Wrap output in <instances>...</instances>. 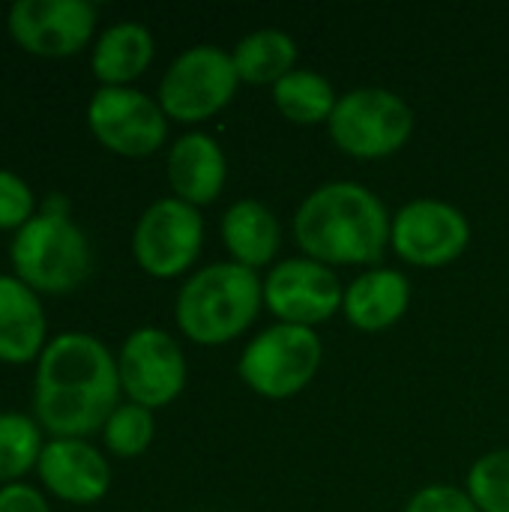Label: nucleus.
I'll use <instances>...</instances> for the list:
<instances>
[{
	"label": "nucleus",
	"mask_w": 509,
	"mask_h": 512,
	"mask_svg": "<svg viewBox=\"0 0 509 512\" xmlns=\"http://www.w3.org/2000/svg\"><path fill=\"white\" fill-rule=\"evenodd\" d=\"M120 393L117 357L90 333H60L36 360L33 414L51 438L102 432L120 405Z\"/></svg>",
	"instance_id": "f257e3e1"
},
{
	"label": "nucleus",
	"mask_w": 509,
	"mask_h": 512,
	"mask_svg": "<svg viewBox=\"0 0 509 512\" xmlns=\"http://www.w3.org/2000/svg\"><path fill=\"white\" fill-rule=\"evenodd\" d=\"M384 201L363 183L333 180L303 198L294 216V237L306 258L333 264H375L390 246Z\"/></svg>",
	"instance_id": "f03ea898"
},
{
	"label": "nucleus",
	"mask_w": 509,
	"mask_h": 512,
	"mask_svg": "<svg viewBox=\"0 0 509 512\" xmlns=\"http://www.w3.org/2000/svg\"><path fill=\"white\" fill-rule=\"evenodd\" d=\"M264 306V279L234 261L195 270L174 303L180 333L195 345H228L243 336Z\"/></svg>",
	"instance_id": "7ed1b4c3"
},
{
	"label": "nucleus",
	"mask_w": 509,
	"mask_h": 512,
	"mask_svg": "<svg viewBox=\"0 0 509 512\" xmlns=\"http://www.w3.org/2000/svg\"><path fill=\"white\" fill-rule=\"evenodd\" d=\"M12 276L42 294H69L81 288L93 270V249L87 234L69 219V207L60 195H51L45 207L15 231L9 243Z\"/></svg>",
	"instance_id": "20e7f679"
},
{
	"label": "nucleus",
	"mask_w": 509,
	"mask_h": 512,
	"mask_svg": "<svg viewBox=\"0 0 509 512\" xmlns=\"http://www.w3.org/2000/svg\"><path fill=\"white\" fill-rule=\"evenodd\" d=\"M327 129L342 153L354 159H384L411 141L414 111L393 90L357 87L339 96Z\"/></svg>",
	"instance_id": "39448f33"
},
{
	"label": "nucleus",
	"mask_w": 509,
	"mask_h": 512,
	"mask_svg": "<svg viewBox=\"0 0 509 512\" xmlns=\"http://www.w3.org/2000/svg\"><path fill=\"white\" fill-rule=\"evenodd\" d=\"M321 339L309 327L273 324L261 330L240 357L243 384L264 399H288L297 396L321 369Z\"/></svg>",
	"instance_id": "423d86ee"
},
{
	"label": "nucleus",
	"mask_w": 509,
	"mask_h": 512,
	"mask_svg": "<svg viewBox=\"0 0 509 512\" xmlns=\"http://www.w3.org/2000/svg\"><path fill=\"white\" fill-rule=\"evenodd\" d=\"M237 69L228 51L192 45L174 57L159 81V105L168 120L201 123L219 114L237 93Z\"/></svg>",
	"instance_id": "0eeeda50"
},
{
	"label": "nucleus",
	"mask_w": 509,
	"mask_h": 512,
	"mask_svg": "<svg viewBox=\"0 0 509 512\" xmlns=\"http://www.w3.org/2000/svg\"><path fill=\"white\" fill-rule=\"evenodd\" d=\"M204 246V219L198 207L180 198L153 201L135 222L132 255L153 279H174L186 273Z\"/></svg>",
	"instance_id": "6e6552de"
},
{
	"label": "nucleus",
	"mask_w": 509,
	"mask_h": 512,
	"mask_svg": "<svg viewBox=\"0 0 509 512\" xmlns=\"http://www.w3.org/2000/svg\"><path fill=\"white\" fill-rule=\"evenodd\" d=\"M87 126L105 150L129 159L156 153L168 138L159 99L135 87H99L87 102Z\"/></svg>",
	"instance_id": "1a4fd4ad"
},
{
	"label": "nucleus",
	"mask_w": 509,
	"mask_h": 512,
	"mask_svg": "<svg viewBox=\"0 0 509 512\" xmlns=\"http://www.w3.org/2000/svg\"><path fill=\"white\" fill-rule=\"evenodd\" d=\"M120 387L129 402L153 411L171 405L186 387V357L177 339L159 327H138L117 354Z\"/></svg>",
	"instance_id": "9d476101"
},
{
	"label": "nucleus",
	"mask_w": 509,
	"mask_h": 512,
	"mask_svg": "<svg viewBox=\"0 0 509 512\" xmlns=\"http://www.w3.org/2000/svg\"><path fill=\"white\" fill-rule=\"evenodd\" d=\"M468 243V216L447 201L417 198L390 222L393 252L414 267H447L468 249Z\"/></svg>",
	"instance_id": "9b49d317"
},
{
	"label": "nucleus",
	"mask_w": 509,
	"mask_h": 512,
	"mask_svg": "<svg viewBox=\"0 0 509 512\" xmlns=\"http://www.w3.org/2000/svg\"><path fill=\"white\" fill-rule=\"evenodd\" d=\"M345 288L333 267L312 258H285L270 267L264 279V306L279 324L309 327L330 321L342 309Z\"/></svg>",
	"instance_id": "f8f14e48"
},
{
	"label": "nucleus",
	"mask_w": 509,
	"mask_h": 512,
	"mask_svg": "<svg viewBox=\"0 0 509 512\" xmlns=\"http://www.w3.org/2000/svg\"><path fill=\"white\" fill-rule=\"evenodd\" d=\"M6 30L27 54L72 57L93 39L96 6L90 0H18L6 12Z\"/></svg>",
	"instance_id": "ddd939ff"
},
{
	"label": "nucleus",
	"mask_w": 509,
	"mask_h": 512,
	"mask_svg": "<svg viewBox=\"0 0 509 512\" xmlns=\"http://www.w3.org/2000/svg\"><path fill=\"white\" fill-rule=\"evenodd\" d=\"M42 486L63 504L87 507L108 495L111 465L87 438H51L39 456Z\"/></svg>",
	"instance_id": "4468645a"
},
{
	"label": "nucleus",
	"mask_w": 509,
	"mask_h": 512,
	"mask_svg": "<svg viewBox=\"0 0 509 512\" xmlns=\"http://www.w3.org/2000/svg\"><path fill=\"white\" fill-rule=\"evenodd\" d=\"M228 162L219 141L207 132H186L168 150V183L174 198L204 207L213 204L225 186Z\"/></svg>",
	"instance_id": "2eb2a0df"
},
{
	"label": "nucleus",
	"mask_w": 509,
	"mask_h": 512,
	"mask_svg": "<svg viewBox=\"0 0 509 512\" xmlns=\"http://www.w3.org/2000/svg\"><path fill=\"white\" fill-rule=\"evenodd\" d=\"M45 309L18 276L0 273V363L24 366L45 351Z\"/></svg>",
	"instance_id": "dca6fc26"
},
{
	"label": "nucleus",
	"mask_w": 509,
	"mask_h": 512,
	"mask_svg": "<svg viewBox=\"0 0 509 512\" xmlns=\"http://www.w3.org/2000/svg\"><path fill=\"white\" fill-rule=\"evenodd\" d=\"M411 306V282L402 270L372 267L357 276L342 297V312L351 327L363 333H378L402 321Z\"/></svg>",
	"instance_id": "f3484780"
},
{
	"label": "nucleus",
	"mask_w": 509,
	"mask_h": 512,
	"mask_svg": "<svg viewBox=\"0 0 509 512\" xmlns=\"http://www.w3.org/2000/svg\"><path fill=\"white\" fill-rule=\"evenodd\" d=\"M222 243L231 252L234 264H243L258 273L276 258L282 246V228L267 204L243 198L231 204L222 216Z\"/></svg>",
	"instance_id": "a211bd4d"
},
{
	"label": "nucleus",
	"mask_w": 509,
	"mask_h": 512,
	"mask_svg": "<svg viewBox=\"0 0 509 512\" xmlns=\"http://www.w3.org/2000/svg\"><path fill=\"white\" fill-rule=\"evenodd\" d=\"M150 60L153 33L138 21H117L99 33L90 54V69L102 87H129L147 72Z\"/></svg>",
	"instance_id": "6ab92c4d"
},
{
	"label": "nucleus",
	"mask_w": 509,
	"mask_h": 512,
	"mask_svg": "<svg viewBox=\"0 0 509 512\" xmlns=\"http://www.w3.org/2000/svg\"><path fill=\"white\" fill-rule=\"evenodd\" d=\"M237 78L246 84H279L297 69V42L276 27L255 30L243 36L231 51Z\"/></svg>",
	"instance_id": "aec40b11"
},
{
	"label": "nucleus",
	"mask_w": 509,
	"mask_h": 512,
	"mask_svg": "<svg viewBox=\"0 0 509 512\" xmlns=\"http://www.w3.org/2000/svg\"><path fill=\"white\" fill-rule=\"evenodd\" d=\"M273 102L285 120L312 126V123H327L333 117L339 96L321 72L294 69L273 87Z\"/></svg>",
	"instance_id": "412c9836"
},
{
	"label": "nucleus",
	"mask_w": 509,
	"mask_h": 512,
	"mask_svg": "<svg viewBox=\"0 0 509 512\" xmlns=\"http://www.w3.org/2000/svg\"><path fill=\"white\" fill-rule=\"evenodd\" d=\"M42 426L36 417L18 411H0V489L21 483L39 465L42 456Z\"/></svg>",
	"instance_id": "4be33fe9"
},
{
	"label": "nucleus",
	"mask_w": 509,
	"mask_h": 512,
	"mask_svg": "<svg viewBox=\"0 0 509 512\" xmlns=\"http://www.w3.org/2000/svg\"><path fill=\"white\" fill-rule=\"evenodd\" d=\"M153 432H156L153 411H147L135 402H123L102 426V441H105L108 453H114L120 459H135L153 444Z\"/></svg>",
	"instance_id": "5701e85b"
},
{
	"label": "nucleus",
	"mask_w": 509,
	"mask_h": 512,
	"mask_svg": "<svg viewBox=\"0 0 509 512\" xmlns=\"http://www.w3.org/2000/svg\"><path fill=\"white\" fill-rule=\"evenodd\" d=\"M468 495L480 512H509V450L486 453L471 465Z\"/></svg>",
	"instance_id": "b1692460"
},
{
	"label": "nucleus",
	"mask_w": 509,
	"mask_h": 512,
	"mask_svg": "<svg viewBox=\"0 0 509 512\" xmlns=\"http://www.w3.org/2000/svg\"><path fill=\"white\" fill-rule=\"evenodd\" d=\"M36 216L33 189L15 174L0 168V231H21Z\"/></svg>",
	"instance_id": "393cba45"
},
{
	"label": "nucleus",
	"mask_w": 509,
	"mask_h": 512,
	"mask_svg": "<svg viewBox=\"0 0 509 512\" xmlns=\"http://www.w3.org/2000/svg\"><path fill=\"white\" fill-rule=\"evenodd\" d=\"M405 512H480L468 492L456 486H426L420 489L408 504Z\"/></svg>",
	"instance_id": "a878e982"
},
{
	"label": "nucleus",
	"mask_w": 509,
	"mask_h": 512,
	"mask_svg": "<svg viewBox=\"0 0 509 512\" xmlns=\"http://www.w3.org/2000/svg\"><path fill=\"white\" fill-rule=\"evenodd\" d=\"M0 512H51L39 489L27 483H12L0 489Z\"/></svg>",
	"instance_id": "bb28decb"
}]
</instances>
